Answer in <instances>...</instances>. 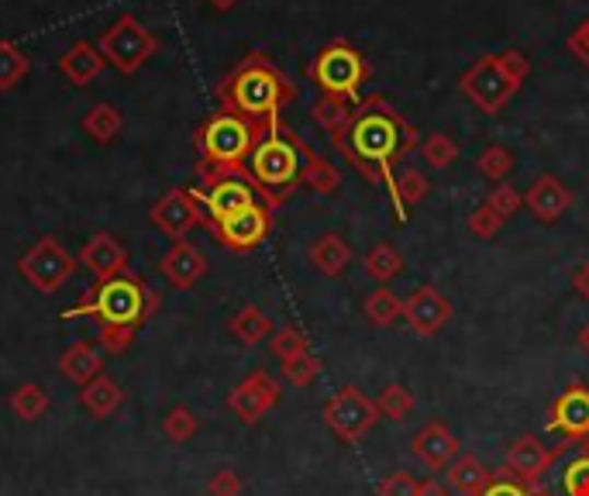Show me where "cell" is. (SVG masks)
<instances>
[{
  "label": "cell",
  "instance_id": "6da1fadb",
  "mask_svg": "<svg viewBox=\"0 0 589 496\" xmlns=\"http://www.w3.org/2000/svg\"><path fill=\"white\" fill-rule=\"evenodd\" d=\"M348 165H356L359 176L369 183H386L396 221H404V210L396 200V176H393V162L407 159L414 149H420V135L417 128L400 114L383 93H369L356 104L351 114L348 135L335 146Z\"/></svg>",
  "mask_w": 589,
  "mask_h": 496
},
{
  "label": "cell",
  "instance_id": "7a4b0ae2",
  "mask_svg": "<svg viewBox=\"0 0 589 496\" xmlns=\"http://www.w3.org/2000/svg\"><path fill=\"white\" fill-rule=\"evenodd\" d=\"M297 101V86L263 53H249L218 83V104L252 125H279V111Z\"/></svg>",
  "mask_w": 589,
  "mask_h": 496
},
{
  "label": "cell",
  "instance_id": "3957f363",
  "mask_svg": "<svg viewBox=\"0 0 589 496\" xmlns=\"http://www.w3.org/2000/svg\"><path fill=\"white\" fill-rule=\"evenodd\" d=\"M155 311H159V293L149 290L138 276L122 273V276L93 282V287L83 293V300L77 307H69L62 318L66 321L93 318V321H97V331H104V327L138 331Z\"/></svg>",
  "mask_w": 589,
  "mask_h": 496
},
{
  "label": "cell",
  "instance_id": "277c9868",
  "mask_svg": "<svg viewBox=\"0 0 589 496\" xmlns=\"http://www.w3.org/2000/svg\"><path fill=\"white\" fill-rule=\"evenodd\" d=\"M303 146H308V141L297 138L290 128H282V122L266 128L263 138L255 141L245 170H249V176L255 183L258 197H263V204H269L273 210L279 204H287L293 197V191L300 186Z\"/></svg>",
  "mask_w": 589,
  "mask_h": 496
},
{
  "label": "cell",
  "instance_id": "5b68a950",
  "mask_svg": "<svg viewBox=\"0 0 589 496\" xmlns=\"http://www.w3.org/2000/svg\"><path fill=\"white\" fill-rule=\"evenodd\" d=\"M528 73H531V62L524 53H517V49L493 53L465 69L459 77V90H462V97L473 107H480L486 117H497L500 111H507V104L517 97V93H521Z\"/></svg>",
  "mask_w": 589,
  "mask_h": 496
},
{
  "label": "cell",
  "instance_id": "8992f818",
  "mask_svg": "<svg viewBox=\"0 0 589 496\" xmlns=\"http://www.w3.org/2000/svg\"><path fill=\"white\" fill-rule=\"evenodd\" d=\"M273 125H252L231 111H215L197 128L200 173H245L255 141Z\"/></svg>",
  "mask_w": 589,
  "mask_h": 496
},
{
  "label": "cell",
  "instance_id": "52a82bcc",
  "mask_svg": "<svg viewBox=\"0 0 589 496\" xmlns=\"http://www.w3.org/2000/svg\"><path fill=\"white\" fill-rule=\"evenodd\" d=\"M372 77L369 59L351 45L348 38L324 42L317 56L308 62V80L324 93V97H338L348 104L362 101V86Z\"/></svg>",
  "mask_w": 589,
  "mask_h": 496
},
{
  "label": "cell",
  "instance_id": "ba28073f",
  "mask_svg": "<svg viewBox=\"0 0 589 496\" xmlns=\"http://www.w3.org/2000/svg\"><path fill=\"white\" fill-rule=\"evenodd\" d=\"M194 197L204 207V224H218L263 200L249 170L245 173H200V186L194 191Z\"/></svg>",
  "mask_w": 589,
  "mask_h": 496
},
{
  "label": "cell",
  "instance_id": "9c48e42d",
  "mask_svg": "<svg viewBox=\"0 0 589 496\" xmlns=\"http://www.w3.org/2000/svg\"><path fill=\"white\" fill-rule=\"evenodd\" d=\"M97 49L104 53V59L114 69H122V73H135V69H141L155 56L159 38L146 25H141L135 14H122L111 28L101 32Z\"/></svg>",
  "mask_w": 589,
  "mask_h": 496
},
{
  "label": "cell",
  "instance_id": "30bf717a",
  "mask_svg": "<svg viewBox=\"0 0 589 496\" xmlns=\"http://www.w3.org/2000/svg\"><path fill=\"white\" fill-rule=\"evenodd\" d=\"M18 273L25 276L38 293H59L69 276L77 273V258L66 252L59 239H38L18 258Z\"/></svg>",
  "mask_w": 589,
  "mask_h": 496
},
{
  "label": "cell",
  "instance_id": "8fae6325",
  "mask_svg": "<svg viewBox=\"0 0 589 496\" xmlns=\"http://www.w3.org/2000/svg\"><path fill=\"white\" fill-rule=\"evenodd\" d=\"M324 424L335 438L351 445L362 441L380 424V411H376V400H369L359 387H342L324 404Z\"/></svg>",
  "mask_w": 589,
  "mask_h": 496
},
{
  "label": "cell",
  "instance_id": "7c38bea8",
  "mask_svg": "<svg viewBox=\"0 0 589 496\" xmlns=\"http://www.w3.org/2000/svg\"><path fill=\"white\" fill-rule=\"evenodd\" d=\"M273 224H276L273 221V207L258 200V204L239 210V215H231V218H224L218 224H204V228L215 234V239L224 249H231V252H252V249H258L269 239Z\"/></svg>",
  "mask_w": 589,
  "mask_h": 496
},
{
  "label": "cell",
  "instance_id": "4fadbf2b",
  "mask_svg": "<svg viewBox=\"0 0 589 496\" xmlns=\"http://www.w3.org/2000/svg\"><path fill=\"white\" fill-rule=\"evenodd\" d=\"M279 393H282L279 380H273L266 369H255L228 393V411L242 424H258L279 404Z\"/></svg>",
  "mask_w": 589,
  "mask_h": 496
},
{
  "label": "cell",
  "instance_id": "5bb4252c",
  "mask_svg": "<svg viewBox=\"0 0 589 496\" xmlns=\"http://www.w3.org/2000/svg\"><path fill=\"white\" fill-rule=\"evenodd\" d=\"M452 314H455L452 300L444 297L435 282H424V287H417L411 297H404V321L420 338L438 335V331L452 321Z\"/></svg>",
  "mask_w": 589,
  "mask_h": 496
},
{
  "label": "cell",
  "instance_id": "9a60e30c",
  "mask_svg": "<svg viewBox=\"0 0 589 496\" xmlns=\"http://www.w3.org/2000/svg\"><path fill=\"white\" fill-rule=\"evenodd\" d=\"M149 218L166 239L180 242L194 228H204V207L194 197V191H170V194H162V200H155Z\"/></svg>",
  "mask_w": 589,
  "mask_h": 496
},
{
  "label": "cell",
  "instance_id": "2e32d148",
  "mask_svg": "<svg viewBox=\"0 0 589 496\" xmlns=\"http://www.w3.org/2000/svg\"><path fill=\"white\" fill-rule=\"evenodd\" d=\"M159 273L173 290H194L207 276V255L190 239H180V242H173V249L166 255L159 258Z\"/></svg>",
  "mask_w": 589,
  "mask_h": 496
},
{
  "label": "cell",
  "instance_id": "e0dca14e",
  "mask_svg": "<svg viewBox=\"0 0 589 496\" xmlns=\"http://www.w3.org/2000/svg\"><path fill=\"white\" fill-rule=\"evenodd\" d=\"M548 431L573 438V441H586L589 438V390L586 387H569L552 407L548 417Z\"/></svg>",
  "mask_w": 589,
  "mask_h": 496
},
{
  "label": "cell",
  "instance_id": "ac0fdd59",
  "mask_svg": "<svg viewBox=\"0 0 589 496\" xmlns=\"http://www.w3.org/2000/svg\"><path fill=\"white\" fill-rule=\"evenodd\" d=\"M573 191L565 186L558 176H552V173H545V176H538L531 186H528V194H524V207L534 215V221H541V224H555V221H562V215L565 210L573 207Z\"/></svg>",
  "mask_w": 589,
  "mask_h": 496
},
{
  "label": "cell",
  "instance_id": "d6986e66",
  "mask_svg": "<svg viewBox=\"0 0 589 496\" xmlns=\"http://www.w3.org/2000/svg\"><path fill=\"white\" fill-rule=\"evenodd\" d=\"M411 452H414L417 462H424L428 469H449L459 459V438L449 428H444L441 420H428L414 435Z\"/></svg>",
  "mask_w": 589,
  "mask_h": 496
},
{
  "label": "cell",
  "instance_id": "ffe728a7",
  "mask_svg": "<svg viewBox=\"0 0 589 496\" xmlns=\"http://www.w3.org/2000/svg\"><path fill=\"white\" fill-rule=\"evenodd\" d=\"M552 459H555V452L541 445L534 435H521V438H517V441L507 448V469H510L524 486H534L541 476H545L548 465H552Z\"/></svg>",
  "mask_w": 589,
  "mask_h": 496
},
{
  "label": "cell",
  "instance_id": "44dd1931",
  "mask_svg": "<svg viewBox=\"0 0 589 496\" xmlns=\"http://www.w3.org/2000/svg\"><path fill=\"white\" fill-rule=\"evenodd\" d=\"M80 263L97 279H111V276L128 273V249L117 242L114 234L101 231V234H93V239L83 245Z\"/></svg>",
  "mask_w": 589,
  "mask_h": 496
},
{
  "label": "cell",
  "instance_id": "7402d4cb",
  "mask_svg": "<svg viewBox=\"0 0 589 496\" xmlns=\"http://www.w3.org/2000/svg\"><path fill=\"white\" fill-rule=\"evenodd\" d=\"M104 356L107 351L97 345V338H80L62 351L59 372L73 387H86L90 380H97V376L104 372Z\"/></svg>",
  "mask_w": 589,
  "mask_h": 496
},
{
  "label": "cell",
  "instance_id": "603a6c76",
  "mask_svg": "<svg viewBox=\"0 0 589 496\" xmlns=\"http://www.w3.org/2000/svg\"><path fill=\"white\" fill-rule=\"evenodd\" d=\"M104 53L97 49L93 42H77V45H69L66 56L59 59V69H62V77L73 83V86H86L101 77V69H104Z\"/></svg>",
  "mask_w": 589,
  "mask_h": 496
},
{
  "label": "cell",
  "instance_id": "cb8c5ba5",
  "mask_svg": "<svg viewBox=\"0 0 589 496\" xmlns=\"http://www.w3.org/2000/svg\"><path fill=\"white\" fill-rule=\"evenodd\" d=\"M122 404H125V390L107 372H101L97 380H90L86 387H80V407L90 417H97V420L117 414V411H122Z\"/></svg>",
  "mask_w": 589,
  "mask_h": 496
},
{
  "label": "cell",
  "instance_id": "d4e9b609",
  "mask_svg": "<svg viewBox=\"0 0 589 496\" xmlns=\"http://www.w3.org/2000/svg\"><path fill=\"white\" fill-rule=\"evenodd\" d=\"M351 258H356V249H351L338 231H324L321 239L311 245V266L324 276H342L348 266H351Z\"/></svg>",
  "mask_w": 589,
  "mask_h": 496
},
{
  "label": "cell",
  "instance_id": "484cf974",
  "mask_svg": "<svg viewBox=\"0 0 589 496\" xmlns=\"http://www.w3.org/2000/svg\"><path fill=\"white\" fill-rule=\"evenodd\" d=\"M300 186H311L314 194L332 197V194L342 191V170L332 159H324L321 152H314L311 146H303V176H300Z\"/></svg>",
  "mask_w": 589,
  "mask_h": 496
},
{
  "label": "cell",
  "instance_id": "4316f807",
  "mask_svg": "<svg viewBox=\"0 0 589 496\" xmlns=\"http://www.w3.org/2000/svg\"><path fill=\"white\" fill-rule=\"evenodd\" d=\"M449 483H452V489H459L462 496H483L489 486H493V469H486L476 455H459L449 469Z\"/></svg>",
  "mask_w": 589,
  "mask_h": 496
},
{
  "label": "cell",
  "instance_id": "83f0119b",
  "mask_svg": "<svg viewBox=\"0 0 589 496\" xmlns=\"http://www.w3.org/2000/svg\"><path fill=\"white\" fill-rule=\"evenodd\" d=\"M228 327H231V335L239 338L242 345H258V342H266V338H273V321H269V314L266 311H258L255 303H245L242 311H234V318L228 321Z\"/></svg>",
  "mask_w": 589,
  "mask_h": 496
},
{
  "label": "cell",
  "instance_id": "f1b7e54d",
  "mask_svg": "<svg viewBox=\"0 0 589 496\" xmlns=\"http://www.w3.org/2000/svg\"><path fill=\"white\" fill-rule=\"evenodd\" d=\"M351 114H356V104L338 101V97H324V93H321V101L314 104V122L327 131L332 146H338V141L348 135Z\"/></svg>",
  "mask_w": 589,
  "mask_h": 496
},
{
  "label": "cell",
  "instance_id": "f546056e",
  "mask_svg": "<svg viewBox=\"0 0 589 496\" xmlns=\"http://www.w3.org/2000/svg\"><path fill=\"white\" fill-rule=\"evenodd\" d=\"M122 128H125V117H122V111H117L114 104H93L90 114L83 117V131L93 141H101V146L114 141L117 135H122Z\"/></svg>",
  "mask_w": 589,
  "mask_h": 496
},
{
  "label": "cell",
  "instance_id": "4dcf8cb0",
  "mask_svg": "<svg viewBox=\"0 0 589 496\" xmlns=\"http://www.w3.org/2000/svg\"><path fill=\"white\" fill-rule=\"evenodd\" d=\"M366 273L380 282V287H386L390 279H396L400 273H404V255H400V249L390 245V242L372 245L369 255H366Z\"/></svg>",
  "mask_w": 589,
  "mask_h": 496
},
{
  "label": "cell",
  "instance_id": "1f68e13d",
  "mask_svg": "<svg viewBox=\"0 0 589 496\" xmlns=\"http://www.w3.org/2000/svg\"><path fill=\"white\" fill-rule=\"evenodd\" d=\"M362 311L376 327H390V324H396L400 318H404V300H400L390 287H380V290H372L366 297Z\"/></svg>",
  "mask_w": 589,
  "mask_h": 496
},
{
  "label": "cell",
  "instance_id": "d6a6232c",
  "mask_svg": "<svg viewBox=\"0 0 589 496\" xmlns=\"http://www.w3.org/2000/svg\"><path fill=\"white\" fill-rule=\"evenodd\" d=\"M49 393H45L38 383H21L14 393H11V411L21 417V420H28V424H35V420H42L45 417V411H49Z\"/></svg>",
  "mask_w": 589,
  "mask_h": 496
},
{
  "label": "cell",
  "instance_id": "836d02e7",
  "mask_svg": "<svg viewBox=\"0 0 589 496\" xmlns=\"http://www.w3.org/2000/svg\"><path fill=\"white\" fill-rule=\"evenodd\" d=\"M428 194H431V180L420 170H414V165H407V170L396 176V200H400V210H404V221L411 215V207L424 204Z\"/></svg>",
  "mask_w": 589,
  "mask_h": 496
},
{
  "label": "cell",
  "instance_id": "e575fe53",
  "mask_svg": "<svg viewBox=\"0 0 589 496\" xmlns=\"http://www.w3.org/2000/svg\"><path fill=\"white\" fill-rule=\"evenodd\" d=\"M476 173L489 183H507V176L513 173V152L507 146H486L476 155Z\"/></svg>",
  "mask_w": 589,
  "mask_h": 496
},
{
  "label": "cell",
  "instance_id": "d590c367",
  "mask_svg": "<svg viewBox=\"0 0 589 496\" xmlns=\"http://www.w3.org/2000/svg\"><path fill=\"white\" fill-rule=\"evenodd\" d=\"M424 162L431 165V170H449V165L459 159V141L452 135H444V131H431L428 138L420 141V149Z\"/></svg>",
  "mask_w": 589,
  "mask_h": 496
},
{
  "label": "cell",
  "instance_id": "8d00e7d4",
  "mask_svg": "<svg viewBox=\"0 0 589 496\" xmlns=\"http://www.w3.org/2000/svg\"><path fill=\"white\" fill-rule=\"evenodd\" d=\"M376 411H380V417L396 420V424L407 420L414 414V393L400 383H390V387H383L380 396H376Z\"/></svg>",
  "mask_w": 589,
  "mask_h": 496
},
{
  "label": "cell",
  "instance_id": "74e56055",
  "mask_svg": "<svg viewBox=\"0 0 589 496\" xmlns=\"http://www.w3.org/2000/svg\"><path fill=\"white\" fill-rule=\"evenodd\" d=\"M28 77V56L14 42H0V90H14Z\"/></svg>",
  "mask_w": 589,
  "mask_h": 496
},
{
  "label": "cell",
  "instance_id": "f35d334b",
  "mask_svg": "<svg viewBox=\"0 0 589 496\" xmlns=\"http://www.w3.org/2000/svg\"><path fill=\"white\" fill-rule=\"evenodd\" d=\"M200 428V420L190 407H173L166 417H162V435H166L173 445H186Z\"/></svg>",
  "mask_w": 589,
  "mask_h": 496
},
{
  "label": "cell",
  "instance_id": "ab89813d",
  "mask_svg": "<svg viewBox=\"0 0 589 496\" xmlns=\"http://www.w3.org/2000/svg\"><path fill=\"white\" fill-rule=\"evenodd\" d=\"M558 489L562 496H589V448L562 469Z\"/></svg>",
  "mask_w": 589,
  "mask_h": 496
},
{
  "label": "cell",
  "instance_id": "60d3db41",
  "mask_svg": "<svg viewBox=\"0 0 589 496\" xmlns=\"http://www.w3.org/2000/svg\"><path fill=\"white\" fill-rule=\"evenodd\" d=\"M282 366V380L293 383V387H311L317 376H321V359L314 351H300V356L279 362Z\"/></svg>",
  "mask_w": 589,
  "mask_h": 496
},
{
  "label": "cell",
  "instance_id": "b9f144b4",
  "mask_svg": "<svg viewBox=\"0 0 589 496\" xmlns=\"http://www.w3.org/2000/svg\"><path fill=\"white\" fill-rule=\"evenodd\" d=\"M269 348H273V356H276L279 362H287V359L300 356V351H311V342H308V335H303L300 327L287 324V327L273 331V338H269Z\"/></svg>",
  "mask_w": 589,
  "mask_h": 496
},
{
  "label": "cell",
  "instance_id": "7bdbcfd3",
  "mask_svg": "<svg viewBox=\"0 0 589 496\" xmlns=\"http://www.w3.org/2000/svg\"><path fill=\"white\" fill-rule=\"evenodd\" d=\"M486 207H493L504 221H510L517 210L524 207V194L517 191L513 183H497V186H493V191L486 194Z\"/></svg>",
  "mask_w": 589,
  "mask_h": 496
},
{
  "label": "cell",
  "instance_id": "ee69618b",
  "mask_svg": "<svg viewBox=\"0 0 589 496\" xmlns=\"http://www.w3.org/2000/svg\"><path fill=\"white\" fill-rule=\"evenodd\" d=\"M504 224H507V221H504L493 207H486V204H480V207L473 210V215H469V231H473L476 239H483V242L497 239Z\"/></svg>",
  "mask_w": 589,
  "mask_h": 496
},
{
  "label": "cell",
  "instance_id": "f6af8a7d",
  "mask_svg": "<svg viewBox=\"0 0 589 496\" xmlns=\"http://www.w3.org/2000/svg\"><path fill=\"white\" fill-rule=\"evenodd\" d=\"M210 496H242V476L234 469H218L215 476L207 480Z\"/></svg>",
  "mask_w": 589,
  "mask_h": 496
},
{
  "label": "cell",
  "instance_id": "bcb514c9",
  "mask_svg": "<svg viewBox=\"0 0 589 496\" xmlns=\"http://www.w3.org/2000/svg\"><path fill=\"white\" fill-rule=\"evenodd\" d=\"M420 493V483L411 476V472H393L380 483V496H417Z\"/></svg>",
  "mask_w": 589,
  "mask_h": 496
},
{
  "label": "cell",
  "instance_id": "7dc6e473",
  "mask_svg": "<svg viewBox=\"0 0 589 496\" xmlns=\"http://www.w3.org/2000/svg\"><path fill=\"white\" fill-rule=\"evenodd\" d=\"M565 49H569L576 56V62L589 66V18L582 21L579 28H573V35L565 38Z\"/></svg>",
  "mask_w": 589,
  "mask_h": 496
},
{
  "label": "cell",
  "instance_id": "c3c4849f",
  "mask_svg": "<svg viewBox=\"0 0 589 496\" xmlns=\"http://www.w3.org/2000/svg\"><path fill=\"white\" fill-rule=\"evenodd\" d=\"M483 496H528V489L521 483H513V480H493V486Z\"/></svg>",
  "mask_w": 589,
  "mask_h": 496
},
{
  "label": "cell",
  "instance_id": "681fc988",
  "mask_svg": "<svg viewBox=\"0 0 589 496\" xmlns=\"http://www.w3.org/2000/svg\"><path fill=\"white\" fill-rule=\"evenodd\" d=\"M573 290H576L582 300H589V258L576 266V273H573Z\"/></svg>",
  "mask_w": 589,
  "mask_h": 496
},
{
  "label": "cell",
  "instance_id": "f907efd6",
  "mask_svg": "<svg viewBox=\"0 0 589 496\" xmlns=\"http://www.w3.org/2000/svg\"><path fill=\"white\" fill-rule=\"evenodd\" d=\"M417 496H452V489L438 483V480H428V483H420V493Z\"/></svg>",
  "mask_w": 589,
  "mask_h": 496
},
{
  "label": "cell",
  "instance_id": "816d5d0a",
  "mask_svg": "<svg viewBox=\"0 0 589 496\" xmlns=\"http://www.w3.org/2000/svg\"><path fill=\"white\" fill-rule=\"evenodd\" d=\"M576 342H579V348H582L586 356H589V321H586V324L579 327V338H576Z\"/></svg>",
  "mask_w": 589,
  "mask_h": 496
},
{
  "label": "cell",
  "instance_id": "f5cc1de1",
  "mask_svg": "<svg viewBox=\"0 0 589 496\" xmlns=\"http://www.w3.org/2000/svg\"><path fill=\"white\" fill-rule=\"evenodd\" d=\"M207 4L215 8V11H231L234 4H239V0H207Z\"/></svg>",
  "mask_w": 589,
  "mask_h": 496
}]
</instances>
